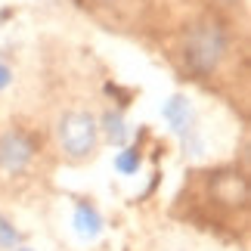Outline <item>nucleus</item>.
Wrapping results in <instances>:
<instances>
[{"mask_svg":"<svg viewBox=\"0 0 251 251\" xmlns=\"http://www.w3.org/2000/svg\"><path fill=\"white\" fill-rule=\"evenodd\" d=\"M9 81H13V72H9L3 62H0V90H3V87H6Z\"/></svg>","mask_w":251,"mask_h":251,"instance_id":"10","label":"nucleus"},{"mask_svg":"<svg viewBox=\"0 0 251 251\" xmlns=\"http://www.w3.org/2000/svg\"><path fill=\"white\" fill-rule=\"evenodd\" d=\"M13 251H31V248H13Z\"/></svg>","mask_w":251,"mask_h":251,"instance_id":"11","label":"nucleus"},{"mask_svg":"<svg viewBox=\"0 0 251 251\" xmlns=\"http://www.w3.org/2000/svg\"><path fill=\"white\" fill-rule=\"evenodd\" d=\"M226 53V34L214 19H205V22H196L186 31V44H183V62L192 75L205 78L220 65Z\"/></svg>","mask_w":251,"mask_h":251,"instance_id":"1","label":"nucleus"},{"mask_svg":"<svg viewBox=\"0 0 251 251\" xmlns=\"http://www.w3.org/2000/svg\"><path fill=\"white\" fill-rule=\"evenodd\" d=\"M72 226H75V233H78L81 239H87V242H93V239L102 233V217H100V211H96L93 205H87V201H81V205L75 208Z\"/></svg>","mask_w":251,"mask_h":251,"instance_id":"6","label":"nucleus"},{"mask_svg":"<svg viewBox=\"0 0 251 251\" xmlns=\"http://www.w3.org/2000/svg\"><path fill=\"white\" fill-rule=\"evenodd\" d=\"M34 155V140L22 130H9L0 137V168L6 174H19L28 168Z\"/></svg>","mask_w":251,"mask_h":251,"instance_id":"3","label":"nucleus"},{"mask_svg":"<svg viewBox=\"0 0 251 251\" xmlns=\"http://www.w3.org/2000/svg\"><path fill=\"white\" fill-rule=\"evenodd\" d=\"M211 196L226 208H242L248 201V180L239 171H220L211 180Z\"/></svg>","mask_w":251,"mask_h":251,"instance_id":"4","label":"nucleus"},{"mask_svg":"<svg viewBox=\"0 0 251 251\" xmlns=\"http://www.w3.org/2000/svg\"><path fill=\"white\" fill-rule=\"evenodd\" d=\"M161 118L168 121V127L177 133V137H186L192 130V105L186 96H171V100L161 105Z\"/></svg>","mask_w":251,"mask_h":251,"instance_id":"5","label":"nucleus"},{"mask_svg":"<svg viewBox=\"0 0 251 251\" xmlns=\"http://www.w3.org/2000/svg\"><path fill=\"white\" fill-rule=\"evenodd\" d=\"M102 130H105V137H109V143H115V146H121L130 133L124 118H121V112H105L102 115Z\"/></svg>","mask_w":251,"mask_h":251,"instance_id":"7","label":"nucleus"},{"mask_svg":"<svg viewBox=\"0 0 251 251\" xmlns=\"http://www.w3.org/2000/svg\"><path fill=\"white\" fill-rule=\"evenodd\" d=\"M96 137H100V127H96V118L90 112H65L62 115V121H59V143H62V149H65L69 158L93 155Z\"/></svg>","mask_w":251,"mask_h":251,"instance_id":"2","label":"nucleus"},{"mask_svg":"<svg viewBox=\"0 0 251 251\" xmlns=\"http://www.w3.org/2000/svg\"><path fill=\"white\" fill-rule=\"evenodd\" d=\"M16 242H19V229L6 217H0V248H13Z\"/></svg>","mask_w":251,"mask_h":251,"instance_id":"9","label":"nucleus"},{"mask_svg":"<svg viewBox=\"0 0 251 251\" xmlns=\"http://www.w3.org/2000/svg\"><path fill=\"white\" fill-rule=\"evenodd\" d=\"M140 149H121L115 155V171L118 174H137L140 171Z\"/></svg>","mask_w":251,"mask_h":251,"instance_id":"8","label":"nucleus"}]
</instances>
